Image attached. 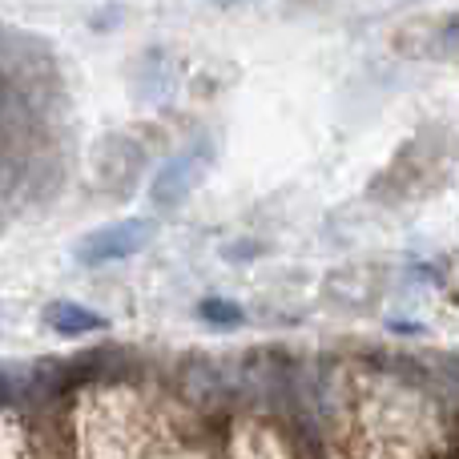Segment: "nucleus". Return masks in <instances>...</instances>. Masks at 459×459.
<instances>
[{
	"mask_svg": "<svg viewBox=\"0 0 459 459\" xmlns=\"http://www.w3.org/2000/svg\"><path fill=\"white\" fill-rule=\"evenodd\" d=\"M395 48L403 56L420 61H459V13L447 16H420L395 37Z\"/></svg>",
	"mask_w": 459,
	"mask_h": 459,
	"instance_id": "f257e3e1",
	"label": "nucleus"
},
{
	"mask_svg": "<svg viewBox=\"0 0 459 459\" xmlns=\"http://www.w3.org/2000/svg\"><path fill=\"white\" fill-rule=\"evenodd\" d=\"M150 238H153V222H142V218H134V222H113V226L97 230V234H89L77 254H81V262H109V258L137 254Z\"/></svg>",
	"mask_w": 459,
	"mask_h": 459,
	"instance_id": "f03ea898",
	"label": "nucleus"
},
{
	"mask_svg": "<svg viewBox=\"0 0 459 459\" xmlns=\"http://www.w3.org/2000/svg\"><path fill=\"white\" fill-rule=\"evenodd\" d=\"M206 166H210V145L186 150L182 158L169 161V166L161 169V178L153 182V202H158V206H178V202L198 186V178L206 174Z\"/></svg>",
	"mask_w": 459,
	"mask_h": 459,
	"instance_id": "7ed1b4c3",
	"label": "nucleus"
},
{
	"mask_svg": "<svg viewBox=\"0 0 459 459\" xmlns=\"http://www.w3.org/2000/svg\"><path fill=\"white\" fill-rule=\"evenodd\" d=\"M202 310H206L210 318H226V323H238V318H242L234 307H230V302H206V307H202Z\"/></svg>",
	"mask_w": 459,
	"mask_h": 459,
	"instance_id": "20e7f679",
	"label": "nucleus"
}]
</instances>
